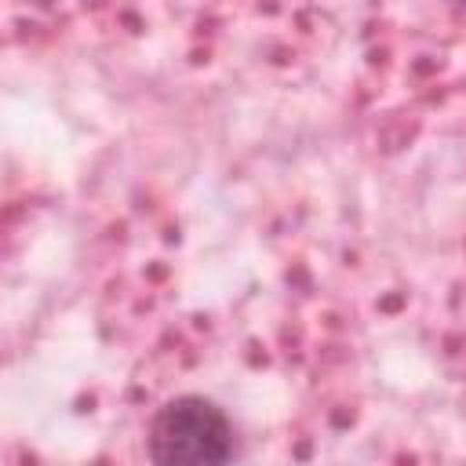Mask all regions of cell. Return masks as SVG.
Masks as SVG:
<instances>
[{
    "label": "cell",
    "mask_w": 466,
    "mask_h": 466,
    "mask_svg": "<svg viewBox=\"0 0 466 466\" xmlns=\"http://www.w3.org/2000/svg\"><path fill=\"white\" fill-rule=\"evenodd\" d=\"M149 459L164 466H218L233 459V426L215 400L182 393L153 415Z\"/></svg>",
    "instance_id": "cell-1"
},
{
    "label": "cell",
    "mask_w": 466,
    "mask_h": 466,
    "mask_svg": "<svg viewBox=\"0 0 466 466\" xmlns=\"http://www.w3.org/2000/svg\"><path fill=\"white\" fill-rule=\"evenodd\" d=\"M455 4H459V7H466V0H455Z\"/></svg>",
    "instance_id": "cell-2"
}]
</instances>
